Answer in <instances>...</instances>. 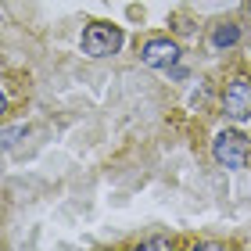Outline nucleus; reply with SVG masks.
<instances>
[{
	"label": "nucleus",
	"mask_w": 251,
	"mask_h": 251,
	"mask_svg": "<svg viewBox=\"0 0 251 251\" xmlns=\"http://www.w3.org/2000/svg\"><path fill=\"white\" fill-rule=\"evenodd\" d=\"M212 154H215V162L226 165V169H244L248 158H251V144H248L244 133H233V129H230V133H219V136H215Z\"/></svg>",
	"instance_id": "1"
},
{
	"label": "nucleus",
	"mask_w": 251,
	"mask_h": 251,
	"mask_svg": "<svg viewBox=\"0 0 251 251\" xmlns=\"http://www.w3.org/2000/svg\"><path fill=\"white\" fill-rule=\"evenodd\" d=\"M144 248H169V241H165V237H154V241H147Z\"/></svg>",
	"instance_id": "6"
},
{
	"label": "nucleus",
	"mask_w": 251,
	"mask_h": 251,
	"mask_svg": "<svg viewBox=\"0 0 251 251\" xmlns=\"http://www.w3.org/2000/svg\"><path fill=\"white\" fill-rule=\"evenodd\" d=\"M248 58H251V54H248Z\"/></svg>",
	"instance_id": "8"
},
{
	"label": "nucleus",
	"mask_w": 251,
	"mask_h": 251,
	"mask_svg": "<svg viewBox=\"0 0 251 251\" xmlns=\"http://www.w3.org/2000/svg\"><path fill=\"white\" fill-rule=\"evenodd\" d=\"M144 65H151V68H169V65H176V58H179V47L173 40H151L144 47Z\"/></svg>",
	"instance_id": "4"
},
{
	"label": "nucleus",
	"mask_w": 251,
	"mask_h": 251,
	"mask_svg": "<svg viewBox=\"0 0 251 251\" xmlns=\"http://www.w3.org/2000/svg\"><path fill=\"white\" fill-rule=\"evenodd\" d=\"M248 15H251V0H248Z\"/></svg>",
	"instance_id": "7"
},
{
	"label": "nucleus",
	"mask_w": 251,
	"mask_h": 251,
	"mask_svg": "<svg viewBox=\"0 0 251 251\" xmlns=\"http://www.w3.org/2000/svg\"><path fill=\"white\" fill-rule=\"evenodd\" d=\"M237 40H241V29H237V25H230V22L215 25V32H212V43H215V47H233Z\"/></svg>",
	"instance_id": "5"
},
{
	"label": "nucleus",
	"mask_w": 251,
	"mask_h": 251,
	"mask_svg": "<svg viewBox=\"0 0 251 251\" xmlns=\"http://www.w3.org/2000/svg\"><path fill=\"white\" fill-rule=\"evenodd\" d=\"M122 47V29L119 25H108V22H94L86 32H83V50L90 58H108Z\"/></svg>",
	"instance_id": "2"
},
{
	"label": "nucleus",
	"mask_w": 251,
	"mask_h": 251,
	"mask_svg": "<svg viewBox=\"0 0 251 251\" xmlns=\"http://www.w3.org/2000/svg\"><path fill=\"white\" fill-rule=\"evenodd\" d=\"M223 108H226V115L237 119V122H244L251 119V83L244 75H237L230 86H226V94H223Z\"/></svg>",
	"instance_id": "3"
}]
</instances>
